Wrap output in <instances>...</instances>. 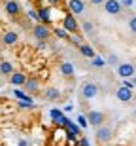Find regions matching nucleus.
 <instances>
[{
    "mask_svg": "<svg viewBox=\"0 0 136 146\" xmlns=\"http://www.w3.org/2000/svg\"><path fill=\"white\" fill-rule=\"evenodd\" d=\"M55 34H57L59 38H70V34L66 33L64 29H55Z\"/></svg>",
    "mask_w": 136,
    "mask_h": 146,
    "instance_id": "a878e982",
    "label": "nucleus"
},
{
    "mask_svg": "<svg viewBox=\"0 0 136 146\" xmlns=\"http://www.w3.org/2000/svg\"><path fill=\"white\" fill-rule=\"evenodd\" d=\"M132 82H134V87H136V74H134V78H132Z\"/></svg>",
    "mask_w": 136,
    "mask_h": 146,
    "instance_id": "473e14b6",
    "label": "nucleus"
},
{
    "mask_svg": "<svg viewBox=\"0 0 136 146\" xmlns=\"http://www.w3.org/2000/svg\"><path fill=\"white\" fill-rule=\"evenodd\" d=\"M13 95H15L17 99H19V101H28V103H32V97H30V95H28V93H25V91H21V89H13Z\"/></svg>",
    "mask_w": 136,
    "mask_h": 146,
    "instance_id": "a211bd4d",
    "label": "nucleus"
},
{
    "mask_svg": "<svg viewBox=\"0 0 136 146\" xmlns=\"http://www.w3.org/2000/svg\"><path fill=\"white\" fill-rule=\"evenodd\" d=\"M98 95V86L97 84H93V82H85L81 86V97L87 99V101H91V99H95Z\"/></svg>",
    "mask_w": 136,
    "mask_h": 146,
    "instance_id": "7ed1b4c3",
    "label": "nucleus"
},
{
    "mask_svg": "<svg viewBox=\"0 0 136 146\" xmlns=\"http://www.w3.org/2000/svg\"><path fill=\"white\" fill-rule=\"evenodd\" d=\"M104 10H106V13H110V15H119L121 10H123V6H121L119 0H104Z\"/></svg>",
    "mask_w": 136,
    "mask_h": 146,
    "instance_id": "0eeeda50",
    "label": "nucleus"
},
{
    "mask_svg": "<svg viewBox=\"0 0 136 146\" xmlns=\"http://www.w3.org/2000/svg\"><path fill=\"white\" fill-rule=\"evenodd\" d=\"M79 53L83 55V57H87V59H93V57H95V49H93V46H89V44H85L83 42L81 46H79Z\"/></svg>",
    "mask_w": 136,
    "mask_h": 146,
    "instance_id": "dca6fc26",
    "label": "nucleus"
},
{
    "mask_svg": "<svg viewBox=\"0 0 136 146\" xmlns=\"http://www.w3.org/2000/svg\"><path fill=\"white\" fill-rule=\"evenodd\" d=\"M106 63H108V65H112V66H117V65H119V57H117L115 53H110L108 59H106Z\"/></svg>",
    "mask_w": 136,
    "mask_h": 146,
    "instance_id": "4be33fe9",
    "label": "nucleus"
},
{
    "mask_svg": "<svg viewBox=\"0 0 136 146\" xmlns=\"http://www.w3.org/2000/svg\"><path fill=\"white\" fill-rule=\"evenodd\" d=\"M95 137H97L98 142L106 144V142L112 141V137H114V129H112L110 125L102 123V125H98V127H97V131H95Z\"/></svg>",
    "mask_w": 136,
    "mask_h": 146,
    "instance_id": "f257e3e1",
    "label": "nucleus"
},
{
    "mask_svg": "<svg viewBox=\"0 0 136 146\" xmlns=\"http://www.w3.org/2000/svg\"><path fill=\"white\" fill-rule=\"evenodd\" d=\"M32 34H34L36 40H47V38L51 36V31H49V27L45 25V23H38V25L34 27Z\"/></svg>",
    "mask_w": 136,
    "mask_h": 146,
    "instance_id": "423d86ee",
    "label": "nucleus"
},
{
    "mask_svg": "<svg viewBox=\"0 0 136 146\" xmlns=\"http://www.w3.org/2000/svg\"><path fill=\"white\" fill-rule=\"evenodd\" d=\"M44 99L45 101H49V103H55V101H59L60 99V93L57 87H47L44 91Z\"/></svg>",
    "mask_w": 136,
    "mask_h": 146,
    "instance_id": "4468645a",
    "label": "nucleus"
},
{
    "mask_svg": "<svg viewBox=\"0 0 136 146\" xmlns=\"http://www.w3.org/2000/svg\"><path fill=\"white\" fill-rule=\"evenodd\" d=\"M62 29H64L68 34H76L78 33L79 27H78V21H76V17L72 15V13L70 15H64V19H62Z\"/></svg>",
    "mask_w": 136,
    "mask_h": 146,
    "instance_id": "39448f33",
    "label": "nucleus"
},
{
    "mask_svg": "<svg viewBox=\"0 0 136 146\" xmlns=\"http://www.w3.org/2000/svg\"><path fill=\"white\" fill-rule=\"evenodd\" d=\"M93 6H100V4H104V0H89Z\"/></svg>",
    "mask_w": 136,
    "mask_h": 146,
    "instance_id": "c756f323",
    "label": "nucleus"
},
{
    "mask_svg": "<svg viewBox=\"0 0 136 146\" xmlns=\"http://www.w3.org/2000/svg\"><path fill=\"white\" fill-rule=\"evenodd\" d=\"M25 91L28 93V95H36V93H40V82L36 80V78H27V82H25Z\"/></svg>",
    "mask_w": 136,
    "mask_h": 146,
    "instance_id": "9d476101",
    "label": "nucleus"
},
{
    "mask_svg": "<svg viewBox=\"0 0 136 146\" xmlns=\"http://www.w3.org/2000/svg\"><path fill=\"white\" fill-rule=\"evenodd\" d=\"M4 8H6V13H8V15H11V17H17L19 13H21V6H19V2H17V0H8Z\"/></svg>",
    "mask_w": 136,
    "mask_h": 146,
    "instance_id": "9b49d317",
    "label": "nucleus"
},
{
    "mask_svg": "<svg viewBox=\"0 0 136 146\" xmlns=\"http://www.w3.org/2000/svg\"><path fill=\"white\" fill-rule=\"evenodd\" d=\"M25 82H27V76L23 74V72H11L10 74V84L11 86H15V87H19V86H25Z\"/></svg>",
    "mask_w": 136,
    "mask_h": 146,
    "instance_id": "ddd939ff",
    "label": "nucleus"
},
{
    "mask_svg": "<svg viewBox=\"0 0 136 146\" xmlns=\"http://www.w3.org/2000/svg\"><path fill=\"white\" fill-rule=\"evenodd\" d=\"M119 2H121L123 8H132V4H134L136 0H119Z\"/></svg>",
    "mask_w": 136,
    "mask_h": 146,
    "instance_id": "cd10ccee",
    "label": "nucleus"
},
{
    "mask_svg": "<svg viewBox=\"0 0 136 146\" xmlns=\"http://www.w3.org/2000/svg\"><path fill=\"white\" fill-rule=\"evenodd\" d=\"M134 116H136V108H134Z\"/></svg>",
    "mask_w": 136,
    "mask_h": 146,
    "instance_id": "72a5a7b5",
    "label": "nucleus"
},
{
    "mask_svg": "<svg viewBox=\"0 0 136 146\" xmlns=\"http://www.w3.org/2000/svg\"><path fill=\"white\" fill-rule=\"evenodd\" d=\"M115 97H117V101H121V103H129V101L132 99V89L121 86V87L115 89Z\"/></svg>",
    "mask_w": 136,
    "mask_h": 146,
    "instance_id": "1a4fd4ad",
    "label": "nucleus"
},
{
    "mask_svg": "<svg viewBox=\"0 0 136 146\" xmlns=\"http://www.w3.org/2000/svg\"><path fill=\"white\" fill-rule=\"evenodd\" d=\"M70 42L74 44V46H78V48H79V46L83 44V40H81V36H79V34H72V36H70Z\"/></svg>",
    "mask_w": 136,
    "mask_h": 146,
    "instance_id": "5701e85b",
    "label": "nucleus"
},
{
    "mask_svg": "<svg viewBox=\"0 0 136 146\" xmlns=\"http://www.w3.org/2000/svg\"><path fill=\"white\" fill-rule=\"evenodd\" d=\"M38 15H40V23H45V25H47L49 19H51V17H49V10H47V8H42V10L38 11Z\"/></svg>",
    "mask_w": 136,
    "mask_h": 146,
    "instance_id": "aec40b11",
    "label": "nucleus"
},
{
    "mask_svg": "<svg viewBox=\"0 0 136 146\" xmlns=\"http://www.w3.org/2000/svg\"><path fill=\"white\" fill-rule=\"evenodd\" d=\"M78 121H79V127H87L89 125V121H87L85 116H78Z\"/></svg>",
    "mask_w": 136,
    "mask_h": 146,
    "instance_id": "bb28decb",
    "label": "nucleus"
},
{
    "mask_svg": "<svg viewBox=\"0 0 136 146\" xmlns=\"http://www.w3.org/2000/svg\"><path fill=\"white\" fill-rule=\"evenodd\" d=\"M19 146H27V142H25V141H21V142H19Z\"/></svg>",
    "mask_w": 136,
    "mask_h": 146,
    "instance_id": "2f4dec72",
    "label": "nucleus"
},
{
    "mask_svg": "<svg viewBox=\"0 0 136 146\" xmlns=\"http://www.w3.org/2000/svg\"><path fill=\"white\" fill-rule=\"evenodd\" d=\"M51 118H53L55 121L59 123V121H60V118H62V112H60V110H57V108H55V110H51Z\"/></svg>",
    "mask_w": 136,
    "mask_h": 146,
    "instance_id": "b1692460",
    "label": "nucleus"
},
{
    "mask_svg": "<svg viewBox=\"0 0 136 146\" xmlns=\"http://www.w3.org/2000/svg\"><path fill=\"white\" fill-rule=\"evenodd\" d=\"M136 74V66L132 65V63H119L117 65V76L119 78H134Z\"/></svg>",
    "mask_w": 136,
    "mask_h": 146,
    "instance_id": "f03ea898",
    "label": "nucleus"
},
{
    "mask_svg": "<svg viewBox=\"0 0 136 146\" xmlns=\"http://www.w3.org/2000/svg\"><path fill=\"white\" fill-rule=\"evenodd\" d=\"M68 10L72 15H81L85 11V2L83 0H68Z\"/></svg>",
    "mask_w": 136,
    "mask_h": 146,
    "instance_id": "6e6552de",
    "label": "nucleus"
},
{
    "mask_svg": "<svg viewBox=\"0 0 136 146\" xmlns=\"http://www.w3.org/2000/svg\"><path fill=\"white\" fill-rule=\"evenodd\" d=\"M91 65L95 66V68H102V66L106 65V59H104V57H100V55H95V57H93V61H91Z\"/></svg>",
    "mask_w": 136,
    "mask_h": 146,
    "instance_id": "6ab92c4d",
    "label": "nucleus"
},
{
    "mask_svg": "<svg viewBox=\"0 0 136 146\" xmlns=\"http://www.w3.org/2000/svg\"><path fill=\"white\" fill-rule=\"evenodd\" d=\"M28 17H30V19H34V21H38V23H40V15H38V11L30 10V11H28Z\"/></svg>",
    "mask_w": 136,
    "mask_h": 146,
    "instance_id": "c85d7f7f",
    "label": "nucleus"
},
{
    "mask_svg": "<svg viewBox=\"0 0 136 146\" xmlns=\"http://www.w3.org/2000/svg\"><path fill=\"white\" fill-rule=\"evenodd\" d=\"M129 29H131V33H132V34H136V15L129 19Z\"/></svg>",
    "mask_w": 136,
    "mask_h": 146,
    "instance_id": "393cba45",
    "label": "nucleus"
},
{
    "mask_svg": "<svg viewBox=\"0 0 136 146\" xmlns=\"http://www.w3.org/2000/svg\"><path fill=\"white\" fill-rule=\"evenodd\" d=\"M11 72H13V65H11V61H2V63H0V74L10 76Z\"/></svg>",
    "mask_w": 136,
    "mask_h": 146,
    "instance_id": "f3484780",
    "label": "nucleus"
},
{
    "mask_svg": "<svg viewBox=\"0 0 136 146\" xmlns=\"http://www.w3.org/2000/svg\"><path fill=\"white\" fill-rule=\"evenodd\" d=\"M81 31H83V33H87V34H93L95 27H93L91 21H83V23H81Z\"/></svg>",
    "mask_w": 136,
    "mask_h": 146,
    "instance_id": "412c9836",
    "label": "nucleus"
},
{
    "mask_svg": "<svg viewBox=\"0 0 136 146\" xmlns=\"http://www.w3.org/2000/svg\"><path fill=\"white\" fill-rule=\"evenodd\" d=\"M79 146H89V141H87V139H81V142H79Z\"/></svg>",
    "mask_w": 136,
    "mask_h": 146,
    "instance_id": "7c9ffc66",
    "label": "nucleus"
},
{
    "mask_svg": "<svg viewBox=\"0 0 136 146\" xmlns=\"http://www.w3.org/2000/svg\"><path fill=\"white\" fill-rule=\"evenodd\" d=\"M60 74L64 76V78H72V76H74V65H72L70 61L60 63Z\"/></svg>",
    "mask_w": 136,
    "mask_h": 146,
    "instance_id": "2eb2a0df",
    "label": "nucleus"
},
{
    "mask_svg": "<svg viewBox=\"0 0 136 146\" xmlns=\"http://www.w3.org/2000/svg\"><path fill=\"white\" fill-rule=\"evenodd\" d=\"M87 121H89V125H93V127L97 129L98 125H102L104 121H106V116H104V112H100V110H91V112L87 114Z\"/></svg>",
    "mask_w": 136,
    "mask_h": 146,
    "instance_id": "20e7f679",
    "label": "nucleus"
},
{
    "mask_svg": "<svg viewBox=\"0 0 136 146\" xmlns=\"http://www.w3.org/2000/svg\"><path fill=\"white\" fill-rule=\"evenodd\" d=\"M17 40H19V33L17 31H6L4 36H2V44L4 46H15Z\"/></svg>",
    "mask_w": 136,
    "mask_h": 146,
    "instance_id": "f8f14e48",
    "label": "nucleus"
}]
</instances>
